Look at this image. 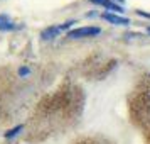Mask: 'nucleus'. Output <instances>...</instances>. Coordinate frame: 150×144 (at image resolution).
Instances as JSON below:
<instances>
[{"label":"nucleus","instance_id":"nucleus-1","mask_svg":"<svg viewBox=\"0 0 150 144\" xmlns=\"http://www.w3.org/2000/svg\"><path fill=\"white\" fill-rule=\"evenodd\" d=\"M133 109L137 112L138 122L147 130V136L150 141V90H145L142 95H138V100L135 102Z\"/></svg>","mask_w":150,"mask_h":144},{"label":"nucleus","instance_id":"nucleus-2","mask_svg":"<svg viewBox=\"0 0 150 144\" xmlns=\"http://www.w3.org/2000/svg\"><path fill=\"white\" fill-rule=\"evenodd\" d=\"M101 31L98 27H78V29H73L68 32V37L71 39H81V37H91V36H96L100 34Z\"/></svg>","mask_w":150,"mask_h":144},{"label":"nucleus","instance_id":"nucleus-3","mask_svg":"<svg viewBox=\"0 0 150 144\" xmlns=\"http://www.w3.org/2000/svg\"><path fill=\"white\" fill-rule=\"evenodd\" d=\"M105 21L111 22V24H116V26H128L130 21L128 19H125V17H120V15H115V14H110V12H105L101 15Z\"/></svg>","mask_w":150,"mask_h":144},{"label":"nucleus","instance_id":"nucleus-4","mask_svg":"<svg viewBox=\"0 0 150 144\" xmlns=\"http://www.w3.org/2000/svg\"><path fill=\"white\" fill-rule=\"evenodd\" d=\"M73 22H66L64 26H61V27H47L44 32H42V39H46V41H49V39H52V37H56V36L61 32V29L68 27V26H71Z\"/></svg>","mask_w":150,"mask_h":144},{"label":"nucleus","instance_id":"nucleus-5","mask_svg":"<svg viewBox=\"0 0 150 144\" xmlns=\"http://www.w3.org/2000/svg\"><path fill=\"white\" fill-rule=\"evenodd\" d=\"M17 27L14 21H10V17L5 14L0 15V31H14Z\"/></svg>","mask_w":150,"mask_h":144},{"label":"nucleus","instance_id":"nucleus-6","mask_svg":"<svg viewBox=\"0 0 150 144\" xmlns=\"http://www.w3.org/2000/svg\"><path fill=\"white\" fill-rule=\"evenodd\" d=\"M91 2L96 4V5H103V7H106V9H111V10H115V12H123V9L120 7V5L113 4L111 0H91Z\"/></svg>","mask_w":150,"mask_h":144},{"label":"nucleus","instance_id":"nucleus-7","mask_svg":"<svg viewBox=\"0 0 150 144\" xmlns=\"http://www.w3.org/2000/svg\"><path fill=\"white\" fill-rule=\"evenodd\" d=\"M78 144H103V143H98L95 139H84V141H79Z\"/></svg>","mask_w":150,"mask_h":144},{"label":"nucleus","instance_id":"nucleus-8","mask_svg":"<svg viewBox=\"0 0 150 144\" xmlns=\"http://www.w3.org/2000/svg\"><path fill=\"white\" fill-rule=\"evenodd\" d=\"M27 73H29L27 68H22V69H21V75H27Z\"/></svg>","mask_w":150,"mask_h":144},{"label":"nucleus","instance_id":"nucleus-9","mask_svg":"<svg viewBox=\"0 0 150 144\" xmlns=\"http://www.w3.org/2000/svg\"><path fill=\"white\" fill-rule=\"evenodd\" d=\"M142 15H145V17H150V14H145V12H140Z\"/></svg>","mask_w":150,"mask_h":144},{"label":"nucleus","instance_id":"nucleus-10","mask_svg":"<svg viewBox=\"0 0 150 144\" xmlns=\"http://www.w3.org/2000/svg\"><path fill=\"white\" fill-rule=\"evenodd\" d=\"M118 2H123V0H118Z\"/></svg>","mask_w":150,"mask_h":144},{"label":"nucleus","instance_id":"nucleus-11","mask_svg":"<svg viewBox=\"0 0 150 144\" xmlns=\"http://www.w3.org/2000/svg\"><path fill=\"white\" fill-rule=\"evenodd\" d=\"M149 32H150V29H149Z\"/></svg>","mask_w":150,"mask_h":144}]
</instances>
